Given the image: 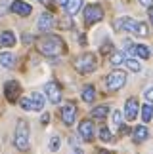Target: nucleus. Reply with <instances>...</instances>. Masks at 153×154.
<instances>
[{"instance_id": "5", "label": "nucleus", "mask_w": 153, "mask_h": 154, "mask_svg": "<svg viewBox=\"0 0 153 154\" xmlns=\"http://www.w3.org/2000/svg\"><path fill=\"white\" fill-rule=\"evenodd\" d=\"M125 84H126V72H122V70H113L105 76V86H107L109 91L121 90Z\"/></svg>"}, {"instance_id": "18", "label": "nucleus", "mask_w": 153, "mask_h": 154, "mask_svg": "<svg viewBox=\"0 0 153 154\" xmlns=\"http://www.w3.org/2000/svg\"><path fill=\"white\" fill-rule=\"evenodd\" d=\"M130 53H134L136 57H142V59H149V48L148 46H142V44H138V46H130Z\"/></svg>"}, {"instance_id": "16", "label": "nucleus", "mask_w": 153, "mask_h": 154, "mask_svg": "<svg viewBox=\"0 0 153 154\" xmlns=\"http://www.w3.org/2000/svg\"><path fill=\"white\" fill-rule=\"evenodd\" d=\"M29 99H31V106H33V112H40V110H42L44 109V97L42 95H40V93H33V95L31 97H29Z\"/></svg>"}, {"instance_id": "22", "label": "nucleus", "mask_w": 153, "mask_h": 154, "mask_svg": "<svg viewBox=\"0 0 153 154\" xmlns=\"http://www.w3.org/2000/svg\"><path fill=\"white\" fill-rule=\"evenodd\" d=\"M125 67L128 70H132V72H140V70H142V65H140L136 59H126V61H125Z\"/></svg>"}, {"instance_id": "27", "label": "nucleus", "mask_w": 153, "mask_h": 154, "mask_svg": "<svg viewBox=\"0 0 153 154\" xmlns=\"http://www.w3.org/2000/svg\"><path fill=\"white\" fill-rule=\"evenodd\" d=\"M60 137H57V135H54V137L50 139V145H48V149L52 150V152H56V150H60Z\"/></svg>"}, {"instance_id": "14", "label": "nucleus", "mask_w": 153, "mask_h": 154, "mask_svg": "<svg viewBox=\"0 0 153 154\" xmlns=\"http://www.w3.org/2000/svg\"><path fill=\"white\" fill-rule=\"evenodd\" d=\"M148 135H149V131H148L145 126H138V128L132 129V141L134 143H144V141L148 139Z\"/></svg>"}, {"instance_id": "3", "label": "nucleus", "mask_w": 153, "mask_h": 154, "mask_svg": "<svg viewBox=\"0 0 153 154\" xmlns=\"http://www.w3.org/2000/svg\"><path fill=\"white\" fill-rule=\"evenodd\" d=\"M14 145L17 150H27L29 149V124L27 120H19L15 126L14 133Z\"/></svg>"}, {"instance_id": "7", "label": "nucleus", "mask_w": 153, "mask_h": 154, "mask_svg": "<svg viewBox=\"0 0 153 154\" xmlns=\"http://www.w3.org/2000/svg\"><path fill=\"white\" fill-rule=\"evenodd\" d=\"M60 116H61V122L65 124V126H73L75 118H76V106L73 103H65L60 110Z\"/></svg>"}, {"instance_id": "31", "label": "nucleus", "mask_w": 153, "mask_h": 154, "mask_svg": "<svg viewBox=\"0 0 153 154\" xmlns=\"http://www.w3.org/2000/svg\"><path fill=\"white\" fill-rule=\"evenodd\" d=\"M119 131H121L122 135H128V133H130V128H128V126H125V124H122V126L119 128Z\"/></svg>"}, {"instance_id": "36", "label": "nucleus", "mask_w": 153, "mask_h": 154, "mask_svg": "<svg viewBox=\"0 0 153 154\" xmlns=\"http://www.w3.org/2000/svg\"><path fill=\"white\" fill-rule=\"evenodd\" d=\"M98 154H109L107 150H98Z\"/></svg>"}, {"instance_id": "15", "label": "nucleus", "mask_w": 153, "mask_h": 154, "mask_svg": "<svg viewBox=\"0 0 153 154\" xmlns=\"http://www.w3.org/2000/svg\"><path fill=\"white\" fill-rule=\"evenodd\" d=\"M14 44H15V34L11 31L0 32V48H11Z\"/></svg>"}, {"instance_id": "23", "label": "nucleus", "mask_w": 153, "mask_h": 154, "mask_svg": "<svg viewBox=\"0 0 153 154\" xmlns=\"http://www.w3.org/2000/svg\"><path fill=\"white\" fill-rule=\"evenodd\" d=\"M153 118V106L151 105H144L142 106V120L144 122H149Z\"/></svg>"}, {"instance_id": "32", "label": "nucleus", "mask_w": 153, "mask_h": 154, "mask_svg": "<svg viewBox=\"0 0 153 154\" xmlns=\"http://www.w3.org/2000/svg\"><path fill=\"white\" fill-rule=\"evenodd\" d=\"M140 4H144V6H148V8H151V6H153V0H140Z\"/></svg>"}, {"instance_id": "24", "label": "nucleus", "mask_w": 153, "mask_h": 154, "mask_svg": "<svg viewBox=\"0 0 153 154\" xmlns=\"http://www.w3.org/2000/svg\"><path fill=\"white\" fill-rule=\"evenodd\" d=\"M99 139H102L103 143L113 141V133H111V129L109 128H102V129H99Z\"/></svg>"}, {"instance_id": "34", "label": "nucleus", "mask_w": 153, "mask_h": 154, "mask_svg": "<svg viewBox=\"0 0 153 154\" xmlns=\"http://www.w3.org/2000/svg\"><path fill=\"white\" fill-rule=\"evenodd\" d=\"M50 122V114H44L42 116V124H48Z\"/></svg>"}, {"instance_id": "29", "label": "nucleus", "mask_w": 153, "mask_h": 154, "mask_svg": "<svg viewBox=\"0 0 153 154\" xmlns=\"http://www.w3.org/2000/svg\"><path fill=\"white\" fill-rule=\"evenodd\" d=\"M144 97L148 99V101H151V103H153V88H149V90H145V93H144Z\"/></svg>"}, {"instance_id": "8", "label": "nucleus", "mask_w": 153, "mask_h": 154, "mask_svg": "<svg viewBox=\"0 0 153 154\" xmlns=\"http://www.w3.org/2000/svg\"><path fill=\"white\" fill-rule=\"evenodd\" d=\"M19 93H21V86L17 84L15 80L6 82V86H4V95H6V99H8L10 103H15L17 97H19Z\"/></svg>"}, {"instance_id": "30", "label": "nucleus", "mask_w": 153, "mask_h": 154, "mask_svg": "<svg viewBox=\"0 0 153 154\" xmlns=\"http://www.w3.org/2000/svg\"><path fill=\"white\" fill-rule=\"evenodd\" d=\"M111 50H113V44H111V42H109V44H103V46H102V53H109Z\"/></svg>"}, {"instance_id": "33", "label": "nucleus", "mask_w": 153, "mask_h": 154, "mask_svg": "<svg viewBox=\"0 0 153 154\" xmlns=\"http://www.w3.org/2000/svg\"><path fill=\"white\" fill-rule=\"evenodd\" d=\"M148 15H149V21H151V25H153V6L148 10Z\"/></svg>"}, {"instance_id": "13", "label": "nucleus", "mask_w": 153, "mask_h": 154, "mask_svg": "<svg viewBox=\"0 0 153 154\" xmlns=\"http://www.w3.org/2000/svg\"><path fill=\"white\" fill-rule=\"evenodd\" d=\"M10 10L14 11V14H17V15H23V17H27L33 11V8L27 2H23V0H15V2H11V8Z\"/></svg>"}, {"instance_id": "17", "label": "nucleus", "mask_w": 153, "mask_h": 154, "mask_svg": "<svg viewBox=\"0 0 153 154\" xmlns=\"http://www.w3.org/2000/svg\"><path fill=\"white\" fill-rule=\"evenodd\" d=\"M0 65L6 67V69H11L15 65V55L10 53V51H2V53H0Z\"/></svg>"}, {"instance_id": "28", "label": "nucleus", "mask_w": 153, "mask_h": 154, "mask_svg": "<svg viewBox=\"0 0 153 154\" xmlns=\"http://www.w3.org/2000/svg\"><path fill=\"white\" fill-rule=\"evenodd\" d=\"M19 105H21L25 110H33V106H31V99H29V97H23L21 101H19Z\"/></svg>"}, {"instance_id": "11", "label": "nucleus", "mask_w": 153, "mask_h": 154, "mask_svg": "<svg viewBox=\"0 0 153 154\" xmlns=\"http://www.w3.org/2000/svg\"><path fill=\"white\" fill-rule=\"evenodd\" d=\"M138 112H140V105H138V101L134 97H130L126 101V105H125V116H126V120H136V116H138Z\"/></svg>"}, {"instance_id": "19", "label": "nucleus", "mask_w": 153, "mask_h": 154, "mask_svg": "<svg viewBox=\"0 0 153 154\" xmlns=\"http://www.w3.org/2000/svg\"><path fill=\"white\" fill-rule=\"evenodd\" d=\"M107 114H109V106L107 105H99V106H94L92 109V118L94 120H103Z\"/></svg>"}, {"instance_id": "10", "label": "nucleus", "mask_w": 153, "mask_h": 154, "mask_svg": "<svg viewBox=\"0 0 153 154\" xmlns=\"http://www.w3.org/2000/svg\"><path fill=\"white\" fill-rule=\"evenodd\" d=\"M79 133L80 137L86 141V143H90V141L94 139V122L92 120H82L79 124Z\"/></svg>"}, {"instance_id": "20", "label": "nucleus", "mask_w": 153, "mask_h": 154, "mask_svg": "<svg viewBox=\"0 0 153 154\" xmlns=\"http://www.w3.org/2000/svg\"><path fill=\"white\" fill-rule=\"evenodd\" d=\"M94 97H96V90H94V86H86L84 90H82V101H84V103H92Z\"/></svg>"}, {"instance_id": "25", "label": "nucleus", "mask_w": 153, "mask_h": 154, "mask_svg": "<svg viewBox=\"0 0 153 154\" xmlns=\"http://www.w3.org/2000/svg\"><path fill=\"white\" fill-rule=\"evenodd\" d=\"M113 126L115 128L122 126V112L121 110H113Z\"/></svg>"}, {"instance_id": "26", "label": "nucleus", "mask_w": 153, "mask_h": 154, "mask_svg": "<svg viewBox=\"0 0 153 154\" xmlns=\"http://www.w3.org/2000/svg\"><path fill=\"white\" fill-rule=\"evenodd\" d=\"M125 61H126V59H125V53H122V51H117V53H113V57H111V63H113V65H121Z\"/></svg>"}, {"instance_id": "38", "label": "nucleus", "mask_w": 153, "mask_h": 154, "mask_svg": "<svg viewBox=\"0 0 153 154\" xmlns=\"http://www.w3.org/2000/svg\"><path fill=\"white\" fill-rule=\"evenodd\" d=\"M75 154H82V150H75Z\"/></svg>"}, {"instance_id": "35", "label": "nucleus", "mask_w": 153, "mask_h": 154, "mask_svg": "<svg viewBox=\"0 0 153 154\" xmlns=\"http://www.w3.org/2000/svg\"><path fill=\"white\" fill-rule=\"evenodd\" d=\"M56 2L60 4V6H67V4H69V0H56Z\"/></svg>"}, {"instance_id": "12", "label": "nucleus", "mask_w": 153, "mask_h": 154, "mask_svg": "<svg viewBox=\"0 0 153 154\" xmlns=\"http://www.w3.org/2000/svg\"><path fill=\"white\" fill-rule=\"evenodd\" d=\"M38 31H42V32H48L50 29H54V25H56V19H54V15L52 14H48V11H46V14H42L38 17Z\"/></svg>"}, {"instance_id": "37", "label": "nucleus", "mask_w": 153, "mask_h": 154, "mask_svg": "<svg viewBox=\"0 0 153 154\" xmlns=\"http://www.w3.org/2000/svg\"><path fill=\"white\" fill-rule=\"evenodd\" d=\"M38 2H42V4H48V2H50V0H38Z\"/></svg>"}, {"instance_id": "9", "label": "nucleus", "mask_w": 153, "mask_h": 154, "mask_svg": "<svg viewBox=\"0 0 153 154\" xmlns=\"http://www.w3.org/2000/svg\"><path fill=\"white\" fill-rule=\"evenodd\" d=\"M44 91H46V95H48V99L54 105H57L61 101V88L57 82H48V84L44 86Z\"/></svg>"}, {"instance_id": "4", "label": "nucleus", "mask_w": 153, "mask_h": 154, "mask_svg": "<svg viewBox=\"0 0 153 154\" xmlns=\"http://www.w3.org/2000/svg\"><path fill=\"white\" fill-rule=\"evenodd\" d=\"M96 67H98V59L94 53H82L80 57L75 59V69L80 74H90L96 70Z\"/></svg>"}, {"instance_id": "21", "label": "nucleus", "mask_w": 153, "mask_h": 154, "mask_svg": "<svg viewBox=\"0 0 153 154\" xmlns=\"http://www.w3.org/2000/svg\"><path fill=\"white\" fill-rule=\"evenodd\" d=\"M80 8H82V0H69V4H67V14H69V15H75Z\"/></svg>"}, {"instance_id": "6", "label": "nucleus", "mask_w": 153, "mask_h": 154, "mask_svg": "<svg viewBox=\"0 0 153 154\" xmlns=\"http://www.w3.org/2000/svg\"><path fill=\"white\" fill-rule=\"evenodd\" d=\"M102 19H103V10H102V6H98V4L86 6V10H84V21H86V25L99 23Z\"/></svg>"}, {"instance_id": "1", "label": "nucleus", "mask_w": 153, "mask_h": 154, "mask_svg": "<svg viewBox=\"0 0 153 154\" xmlns=\"http://www.w3.org/2000/svg\"><path fill=\"white\" fill-rule=\"evenodd\" d=\"M37 50L46 57H56L65 51V42L56 34H46L37 40Z\"/></svg>"}, {"instance_id": "2", "label": "nucleus", "mask_w": 153, "mask_h": 154, "mask_svg": "<svg viewBox=\"0 0 153 154\" xmlns=\"http://www.w3.org/2000/svg\"><path fill=\"white\" fill-rule=\"evenodd\" d=\"M115 25H117V29H125V31L134 32V34H138V36H148L149 34L148 27H145L144 23L132 19V17H121V19H117Z\"/></svg>"}]
</instances>
